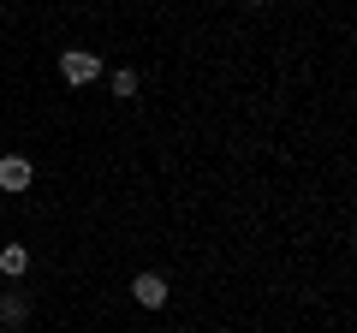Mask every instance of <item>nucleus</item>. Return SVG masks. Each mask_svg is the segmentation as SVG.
I'll return each instance as SVG.
<instances>
[{
  "label": "nucleus",
  "instance_id": "nucleus-5",
  "mask_svg": "<svg viewBox=\"0 0 357 333\" xmlns=\"http://www.w3.org/2000/svg\"><path fill=\"white\" fill-rule=\"evenodd\" d=\"M24 316H30V309H24V297H13V292L0 297V321H6V327H18Z\"/></svg>",
  "mask_w": 357,
  "mask_h": 333
},
{
  "label": "nucleus",
  "instance_id": "nucleus-4",
  "mask_svg": "<svg viewBox=\"0 0 357 333\" xmlns=\"http://www.w3.org/2000/svg\"><path fill=\"white\" fill-rule=\"evenodd\" d=\"M24 268H30V250H24V244H6V250H0V274H6V280H18Z\"/></svg>",
  "mask_w": 357,
  "mask_h": 333
},
{
  "label": "nucleus",
  "instance_id": "nucleus-6",
  "mask_svg": "<svg viewBox=\"0 0 357 333\" xmlns=\"http://www.w3.org/2000/svg\"><path fill=\"white\" fill-rule=\"evenodd\" d=\"M114 95H137V72H119L114 77Z\"/></svg>",
  "mask_w": 357,
  "mask_h": 333
},
{
  "label": "nucleus",
  "instance_id": "nucleus-7",
  "mask_svg": "<svg viewBox=\"0 0 357 333\" xmlns=\"http://www.w3.org/2000/svg\"><path fill=\"white\" fill-rule=\"evenodd\" d=\"M250 6H262V0H250Z\"/></svg>",
  "mask_w": 357,
  "mask_h": 333
},
{
  "label": "nucleus",
  "instance_id": "nucleus-3",
  "mask_svg": "<svg viewBox=\"0 0 357 333\" xmlns=\"http://www.w3.org/2000/svg\"><path fill=\"white\" fill-rule=\"evenodd\" d=\"M131 297H137L143 309H161L167 304V280L161 274H137V280H131Z\"/></svg>",
  "mask_w": 357,
  "mask_h": 333
},
{
  "label": "nucleus",
  "instance_id": "nucleus-2",
  "mask_svg": "<svg viewBox=\"0 0 357 333\" xmlns=\"http://www.w3.org/2000/svg\"><path fill=\"white\" fill-rule=\"evenodd\" d=\"M60 72H66V84H89V77L102 72V60H96V54H84V48H72L60 60Z\"/></svg>",
  "mask_w": 357,
  "mask_h": 333
},
{
  "label": "nucleus",
  "instance_id": "nucleus-1",
  "mask_svg": "<svg viewBox=\"0 0 357 333\" xmlns=\"http://www.w3.org/2000/svg\"><path fill=\"white\" fill-rule=\"evenodd\" d=\"M30 179H36V166L24 155H6L0 161V191H30Z\"/></svg>",
  "mask_w": 357,
  "mask_h": 333
}]
</instances>
